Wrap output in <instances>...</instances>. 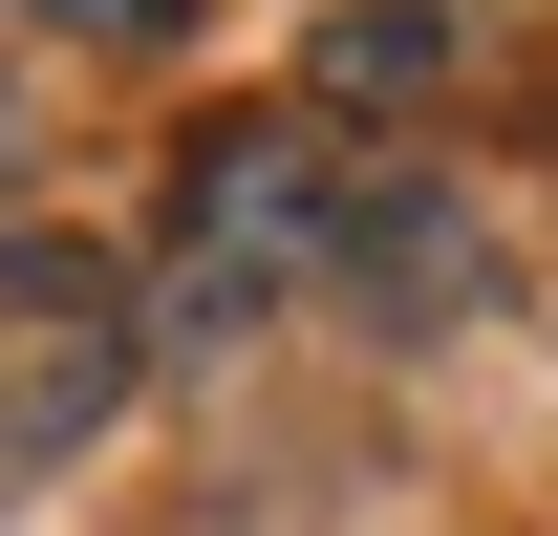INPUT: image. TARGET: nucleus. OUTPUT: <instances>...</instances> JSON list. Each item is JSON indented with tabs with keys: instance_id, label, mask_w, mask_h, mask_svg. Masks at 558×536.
<instances>
[{
	"instance_id": "nucleus-3",
	"label": "nucleus",
	"mask_w": 558,
	"mask_h": 536,
	"mask_svg": "<svg viewBox=\"0 0 558 536\" xmlns=\"http://www.w3.org/2000/svg\"><path fill=\"white\" fill-rule=\"evenodd\" d=\"M323 301L387 343H451L515 301V258H494V215L451 194V172H344V258H323Z\"/></svg>"
},
{
	"instance_id": "nucleus-5",
	"label": "nucleus",
	"mask_w": 558,
	"mask_h": 536,
	"mask_svg": "<svg viewBox=\"0 0 558 536\" xmlns=\"http://www.w3.org/2000/svg\"><path fill=\"white\" fill-rule=\"evenodd\" d=\"M22 22H44V44H86V65H172L215 0H22Z\"/></svg>"
},
{
	"instance_id": "nucleus-2",
	"label": "nucleus",
	"mask_w": 558,
	"mask_h": 536,
	"mask_svg": "<svg viewBox=\"0 0 558 536\" xmlns=\"http://www.w3.org/2000/svg\"><path fill=\"white\" fill-rule=\"evenodd\" d=\"M150 387V279L108 236H0V472L108 451Z\"/></svg>"
},
{
	"instance_id": "nucleus-6",
	"label": "nucleus",
	"mask_w": 558,
	"mask_h": 536,
	"mask_svg": "<svg viewBox=\"0 0 558 536\" xmlns=\"http://www.w3.org/2000/svg\"><path fill=\"white\" fill-rule=\"evenodd\" d=\"M0 172H22V108H0Z\"/></svg>"
},
{
	"instance_id": "nucleus-4",
	"label": "nucleus",
	"mask_w": 558,
	"mask_h": 536,
	"mask_svg": "<svg viewBox=\"0 0 558 536\" xmlns=\"http://www.w3.org/2000/svg\"><path fill=\"white\" fill-rule=\"evenodd\" d=\"M451 65H473V22H451V0H344V22H323V65H301V108H429Z\"/></svg>"
},
{
	"instance_id": "nucleus-1",
	"label": "nucleus",
	"mask_w": 558,
	"mask_h": 536,
	"mask_svg": "<svg viewBox=\"0 0 558 536\" xmlns=\"http://www.w3.org/2000/svg\"><path fill=\"white\" fill-rule=\"evenodd\" d=\"M323 258H344V150H323V108H215V130L172 150L150 343H172V365H215V343L301 322V301H323Z\"/></svg>"
}]
</instances>
